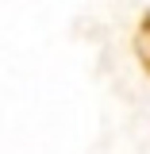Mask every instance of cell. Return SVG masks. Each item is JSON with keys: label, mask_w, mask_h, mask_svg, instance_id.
I'll use <instances>...</instances> for the list:
<instances>
[{"label": "cell", "mask_w": 150, "mask_h": 154, "mask_svg": "<svg viewBox=\"0 0 150 154\" xmlns=\"http://www.w3.org/2000/svg\"><path fill=\"white\" fill-rule=\"evenodd\" d=\"M131 46H135V58H139L142 73L150 77V8L139 16V23H135V38H131Z\"/></svg>", "instance_id": "6da1fadb"}]
</instances>
